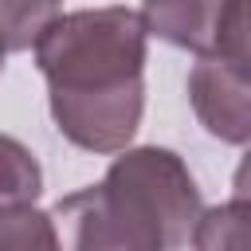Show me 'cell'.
I'll use <instances>...</instances> for the list:
<instances>
[{
	"label": "cell",
	"mask_w": 251,
	"mask_h": 251,
	"mask_svg": "<svg viewBox=\"0 0 251 251\" xmlns=\"http://www.w3.org/2000/svg\"><path fill=\"white\" fill-rule=\"evenodd\" d=\"M145 27L137 8H75L35 39L55 129L86 153L129 149L145 110Z\"/></svg>",
	"instance_id": "cell-1"
},
{
	"label": "cell",
	"mask_w": 251,
	"mask_h": 251,
	"mask_svg": "<svg viewBox=\"0 0 251 251\" xmlns=\"http://www.w3.org/2000/svg\"><path fill=\"white\" fill-rule=\"evenodd\" d=\"M204 212L188 165L161 145L122 149L98 184L63 196L47 216L59 251H180Z\"/></svg>",
	"instance_id": "cell-2"
},
{
	"label": "cell",
	"mask_w": 251,
	"mask_h": 251,
	"mask_svg": "<svg viewBox=\"0 0 251 251\" xmlns=\"http://www.w3.org/2000/svg\"><path fill=\"white\" fill-rule=\"evenodd\" d=\"M145 35H157L173 47L192 51L196 59H239L251 63V24L247 4L227 0H180V4H145L137 8Z\"/></svg>",
	"instance_id": "cell-3"
},
{
	"label": "cell",
	"mask_w": 251,
	"mask_h": 251,
	"mask_svg": "<svg viewBox=\"0 0 251 251\" xmlns=\"http://www.w3.org/2000/svg\"><path fill=\"white\" fill-rule=\"evenodd\" d=\"M188 102L212 137H220L227 145H247V137H251V63L196 59L188 71Z\"/></svg>",
	"instance_id": "cell-4"
},
{
	"label": "cell",
	"mask_w": 251,
	"mask_h": 251,
	"mask_svg": "<svg viewBox=\"0 0 251 251\" xmlns=\"http://www.w3.org/2000/svg\"><path fill=\"white\" fill-rule=\"evenodd\" d=\"M43 192V169L27 145L0 133V212L31 208Z\"/></svg>",
	"instance_id": "cell-5"
},
{
	"label": "cell",
	"mask_w": 251,
	"mask_h": 251,
	"mask_svg": "<svg viewBox=\"0 0 251 251\" xmlns=\"http://www.w3.org/2000/svg\"><path fill=\"white\" fill-rule=\"evenodd\" d=\"M247 220H251V208L243 192L227 204L204 208L192 227V247L196 251H247Z\"/></svg>",
	"instance_id": "cell-6"
},
{
	"label": "cell",
	"mask_w": 251,
	"mask_h": 251,
	"mask_svg": "<svg viewBox=\"0 0 251 251\" xmlns=\"http://www.w3.org/2000/svg\"><path fill=\"white\" fill-rule=\"evenodd\" d=\"M0 251H59V235L47 212L16 208L0 212Z\"/></svg>",
	"instance_id": "cell-7"
},
{
	"label": "cell",
	"mask_w": 251,
	"mask_h": 251,
	"mask_svg": "<svg viewBox=\"0 0 251 251\" xmlns=\"http://www.w3.org/2000/svg\"><path fill=\"white\" fill-rule=\"evenodd\" d=\"M59 16L55 4H0V35L8 51H27L35 47L39 31Z\"/></svg>",
	"instance_id": "cell-8"
},
{
	"label": "cell",
	"mask_w": 251,
	"mask_h": 251,
	"mask_svg": "<svg viewBox=\"0 0 251 251\" xmlns=\"http://www.w3.org/2000/svg\"><path fill=\"white\" fill-rule=\"evenodd\" d=\"M4 59H8V43H4V35H0V71H4Z\"/></svg>",
	"instance_id": "cell-9"
}]
</instances>
